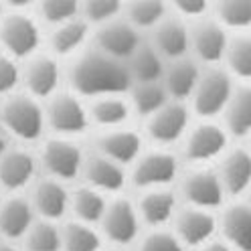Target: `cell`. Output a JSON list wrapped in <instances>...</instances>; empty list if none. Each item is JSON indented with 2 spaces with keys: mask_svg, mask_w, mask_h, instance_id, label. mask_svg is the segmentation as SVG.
<instances>
[{
  "mask_svg": "<svg viewBox=\"0 0 251 251\" xmlns=\"http://www.w3.org/2000/svg\"><path fill=\"white\" fill-rule=\"evenodd\" d=\"M67 77L75 96L89 100L103 96H124L132 85L126 63L107 57L93 47L75 55Z\"/></svg>",
  "mask_w": 251,
  "mask_h": 251,
  "instance_id": "obj_1",
  "label": "cell"
},
{
  "mask_svg": "<svg viewBox=\"0 0 251 251\" xmlns=\"http://www.w3.org/2000/svg\"><path fill=\"white\" fill-rule=\"evenodd\" d=\"M0 120L4 130L23 140V142H35L47 128L45 107L28 93H10L0 105Z\"/></svg>",
  "mask_w": 251,
  "mask_h": 251,
  "instance_id": "obj_2",
  "label": "cell"
},
{
  "mask_svg": "<svg viewBox=\"0 0 251 251\" xmlns=\"http://www.w3.org/2000/svg\"><path fill=\"white\" fill-rule=\"evenodd\" d=\"M235 89L233 77L221 67H207L201 71L199 83L191 96V112L197 114L201 120H213L223 114V109Z\"/></svg>",
  "mask_w": 251,
  "mask_h": 251,
  "instance_id": "obj_3",
  "label": "cell"
},
{
  "mask_svg": "<svg viewBox=\"0 0 251 251\" xmlns=\"http://www.w3.org/2000/svg\"><path fill=\"white\" fill-rule=\"evenodd\" d=\"M184 156L195 166H209L219 160L229 148V134L223 124L213 120H201L191 126L184 136Z\"/></svg>",
  "mask_w": 251,
  "mask_h": 251,
  "instance_id": "obj_4",
  "label": "cell"
},
{
  "mask_svg": "<svg viewBox=\"0 0 251 251\" xmlns=\"http://www.w3.org/2000/svg\"><path fill=\"white\" fill-rule=\"evenodd\" d=\"M180 176L178 158L164 148L142 152L140 158L132 164L130 180L142 191L152 188H170V184Z\"/></svg>",
  "mask_w": 251,
  "mask_h": 251,
  "instance_id": "obj_5",
  "label": "cell"
},
{
  "mask_svg": "<svg viewBox=\"0 0 251 251\" xmlns=\"http://www.w3.org/2000/svg\"><path fill=\"white\" fill-rule=\"evenodd\" d=\"M47 126L61 138H73L87 130L89 112L73 91H57L45 105Z\"/></svg>",
  "mask_w": 251,
  "mask_h": 251,
  "instance_id": "obj_6",
  "label": "cell"
},
{
  "mask_svg": "<svg viewBox=\"0 0 251 251\" xmlns=\"http://www.w3.org/2000/svg\"><path fill=\"white\" fill-rule=\"evenodd\" d=\"M0 45L12 59H28L39 53L41 26L23 10L8 12L0 21Z\"/></svg>",
  "mask_w": 251,
  "mask_h": 251,
  "instance_id": "obj_7",
  "label": "cell"
},
{
  "mask_svg": "<svg viewBox=\"0 0 251 251\" xmlns=\"http://www.w3.org/2000/svg\"><path fill=\"white\" fill-rule=\"evenodd\" d=\"M180 193L188 207L202 211H217L225 202V188L217 170L209 166H195L180 176Z\"/></svg>",
  "mask_w": 251,
  "mask_h": 251,
  "instance_id": "obj_8",
  "label": "cell"
},
{
  "mask_svg": "<svg viewBox=\"0 0 251 251\" xmlns=\"http://www.w3.org/2000/svg\"><path fill=\"white\" fill-rule=\"evenodd\" d=\"M85 154L73 142V138L53 136L41 146V164L47 175L55 180L69 182L81 175Z\"/></svg>",
  "mask_w": 251,
  "mask_h": 251,
  "instance_id": "obj_9",
  "label": "cell"
},
{
  "mask_svg": "<svg viewBox=\"0 0 251 251\" xmlns=\"http://www.w3.org/2000/svg\"><path fill=\"white\" fill-rule=\"evenodd\" d=\"M140 225H142V221H140L138 209L132 201H128L126 197H114L112 201H107L100 227L101 235H105L109 243H114L120 249L134 243L138 239Z\"/></svg>",
  "mask_w": 251,
  "mask_h": 251,
  "instance_id": "obj_10",
  "label": "cell"
},
{
  "mask_svg": "<svg viewBox=\"0 0 251 251\" xmlns=\"http://www.w3.org/2000/svg\"><path fill=\"white\" fill-rule=\"evenodd\" d=\"M191 107L182 101H168L158 112L146 120V132L154 144L160 148L182 142L186 132L191 130Z\"/></svg>",
  "mask_w": 251,
  "mask_h": 251,
  "instance_id": "obj_11",
  "label": "cell"
},
{
  "mask_svg": "<svg viewBox=\"0 0 251 251\" xmlns=\"http://www.w3.org/2000/svg\"><path fill=\"white\" fill-rule=\"evenodd\" d=\"M188 37H191V53L197 63L207 67L221 65L225 49H227V28L217 23L213 17H202L188 25Z\"/></svg>",
  "mask_w": 251,
  "mask_h": 251,
  "instance_id": "obj_12",
  "label": "cell"
},
{
  "mask_svg": "<svg viewBox=\"0 0 251 251\" xmlns=\"http://www.w3.org/2000/svg\"><path fill=\"white\" fill-rule=\"evenodd\" d=\"M61 77L59 59L51 53H35L25 59V67H21V81L25 83L26 93L35 100L53 98L59 91Z\"/></svg>",
  "mask_w": 251,
  "mask_h": 251,
  "instance_id": "obj_13",
  "label": "cell"
},
{
  "mask_svg": "<svg viewBox=\"0 0 251 251\" xmlns=\"http://www.w3.org/2000/svg\"><path fill=\"white\" fill-rule=\"evenodd\" d=\"M140 45H142L140 30L122 17L100 25L93 33V49L122 63L128 61Z\"/></svg>",
  "mask_w": 251,
  "mask_h": 251,
  "instance_id": "obj_14",
  "label": "cell"
},
{
  "mask_svg": "<svg viewBox=\"0 0 251 251\" xmlns=\"http://www.w3.org/2000/svg\"><path fill=\"white\" fill-rule=\"evenodd\" d=\"M172 225H175L172 233L178 237V241L184 247H195V249L215 239V233L219 231V221L211 211L195 209L188 205L176 211Z\"/></svg>",
  "mask_w": 251,
  "mask_h": 251,
  "instance_id": "obj_15",
  "label": "cell"
},
{
  "mask_svg": "<svg viewBox=\"0 0 251 251\" xmlns=\"http://www.w3.org/2000/svg\"><path fill=\"white\" fill-rule=\"evenodd\" d=\"M144 140L136 130L130 128H116V130H103L96 138V152L105 156V158L118 162L120 166H132L144 150Z\"/></svg>",
  "mask_w": 251,
  "mask_h": 251,
  "instance_id": "obj_16",
  "label": "cell"
},
{
  "mask_svg": "<svg viewBox=\"0 0 251 251\" xmlns=\"http://www.w3.org/2000/svg\"><path fill=\"white\" fill-rule=\"evenodd\" d=\"M217 175L225 195L237 199L251 191V152L249 148H227L219 158Z\"/></svg>",
  "mask_w": 251,
  "mask_h": 251,
  "instance_id": "obj_17",
  "label": "cell"
},
{
  "mask_svg": "<svg viewBox=\"0 0 251 251\" xmlns=\"http://www.w3.org/2000/svg\"><path fill=\"white\" fill-rule=\"evenodd\" d=\"M81 176L85 178V184L96 188V191H100L103 195H118L126 186L128 172H126V168L120 166L118 162L105 158V156H101L98 152H93V154L85 156Z\"/></svg>",
  "mask_w": 251,
  "mask_h": 251,
  "instance_id": "obj_18",
  "label": "cell"
},
{
  "mask_svg": "<svg viewBox=\"0 0 251 251\" xmlns=\"http://www.w3.org/2000/svg\"><path fill=\"white\" fill-rule=\"evenodd\" d=\"M156 53L164 61H175L188 57L191 53V37L188 25L180 17H166L152 28V43Z\"/></svg>",
  "mask_w": 251,
  "mask_h": 251,
  "instance_id": "obj_19",
  "label": "cell"
},
{
  "mask_svg": "<svg viewBox=\"0 0 251 251\" xmlns=\"http://www.w3.org/2000/svg\"><path fill=\"white\" fill-rule=\"evenodd\" d=\"M217 221L223 241L233 251H251V202H231Z\"/></svg>",
  "mask_w": 251,
  "mask_h": 251,
  "instance_id": "obj_20",
  "label": "cell"
},
{
  "mask_svg": "<svg viewBox=\"0 0 251 251\" xmlns=\"http://www.w3.org/2000/svg\"><path fill=\"white\" fill-rule=\"evenodd\" d=\"M69 191L65 182L45 176L35 182L30 195V207L45 221H57L69 211Z\"/></svg>",
  "mask_w": 251,
  "mask_h": 251,
  "instance_id": "obj_21",
  "label": "cell"
},
{
  "mask_svg": "<svg viewBox=\"0 0 251 251\" xmlns=\"http://www.w3.org/2000/svg\"><path fill=\"white\" fill-rule=\"evenodd\" d=\"M201 65L193 57H180L175 61H166L164 75H162V85L172 101H182L186 103L191 100L193 91L199 83L201 77Z\"/></svg>",
  "mask_w": 251,
  "mask_h": 251,
  "instance_id": "obj_22",
  "label": "cell"
},
{
  "mask_svg": "<svg viewBox=\"0 0 251 251\" xmlns=\"http://www.w3.org/2000/svg\"><path fill=\"white\" fill-rule=\"evenodd\" d=\"M136 209L142 223L152 229H164V225H168L175 219L178 202L170 188H152V191L142 193Z\"/></svg>",
  "mask_w": 251,
  "mask_h": 251,
  "instance_id": "obj_23",
  "label": "cell"
},
{
  "mask_svg": "<svg viewBox=\"0 0 251 251\" xmlns=\"http://www.w3.org/2000/svg\"><path fill=\"white\" fill-rule=\"evenodd\" d=\"M35 172L37 160L28 150L8 148V152L0 158V184L10 193L28 186L35 178Z\"/></svg>",
  "mask_w": 251,
  "mask_h": 251,
  "instance_id": "obj_24",
  "label": "cell"
},
{
  "mask_svg": "<svg viewBox=\"0 0 251 251\" xmlns=\"http://www.w3.org/2000/svg\"><path fill=\"white\" fill-rule=\"evenodd\" d=\"M33 223L35 211L30 207V201H26L25 197L12 195L4 202H0V235L4 239H23Z\"/></svg>",
  "mask_w": 251,
  "mask_h": 251,
  "instance_id": "obj_25",
  "label": "cell"
},
{
  "mask_svg": "<svg viewBox=\"0 0 251 251\" xmlns=\"http://www.w3.org/2000/svg\"><path fill=\"white\" fill-rule=\"evenodd\" d=\"M91 37L89 25L77 17L73 21L61 23L57 26H53L51 37H49V45H51V55L55 57H75L83 51V47L87 45Z\"/></svg>",
  "mask_w": 251,
  "mask_h": 251,
  "instance_id": "obj_26",
  "label": "cell"
},
{
  "mask_svg": "<svg viewBox=\"0 0 251 251\" xmlns=\"http://www.w3.org/2000/svg\"><path fill=\"white\" fill-rule=\"evenodd\" d=\"M221 118L229 136H251V83L235 85Z\"/></svg>",
  "mask_w": 251,
  "mask_h": 251,
  "instance_id": "obj_27",
  "label": "cell"
},
{
  "mask_svg": "<svg viewBox=\"0 0 251 251\" xmlns=\"http://www.w3.org/2000/svg\"><path fill=\"white\" fill-rule=\"evenodd\" d=\"M87 112H89V122L98 124L101 130H116L128 124L132 116V107L124 93V96H103L98 100H91Z\"/></svg>",
  "mask_w": 251,
  "mask_h": 251,
  "instance_id": "obj_28",
  "label": "cell"
},
{
  "mask_svg": "<svg viewBox=\"0 0 251 251\" xmlns=\"http://www.w3.org/2000/svg\"><path fill=\"white\" fill-rule=\"evenodd\" d=\"M132 83H158L162 81L166 61L156 53L152 45H140L134 55L126 61Z\"/></svg>",
  "mask_w": 251,
  "mask_h": 251,
  "instance_id": "obj_29",
  "label": "cell"
},
{
  "mask_svg": "<svg viewBox=\"0 0 251 251\" xmlns=\"http://www.w3.org/2000/svg\"><path fill=\"white\" fill-rule=\"evenodd\" d=\"M223 69L243 83H251V33H235L227 41Z\"/></svg>",
  "mask_w": 251,
  "mask_h": 251,
  "instance_id": "obj_30",
  "label": "cell"
},
{
  "mask_svg": "<svg viewBox=\"0 0 251 251\" xmlns=\"http://www.w3.org/2000/svg\"><path fill=\"white\" fill-rule=\"evenodd\" d=\"M107 207V195L96 191L87 184L75 188L69 195V209L75 215V221H81L87 225H100L101 217Z\"/></svg>",
  "mask_w": 251,
  "mask_h": 251,
  "instance_id": "obj_31",
  "label": "cell"
},
{
  "mask_svg": "<svg viewBox=\"0 0 251 251\" xmlns=\"http://www.w3.org/2000/svg\"><path fill=\"white\" fill-rule=\"evenodd\" d=\"M168 17L166 0H126L124 2V19L140 33L152 30L160 21Z\"/></svg>",
  "mask_w": 251,
  "mask_h": 251,
  "instance_id": "obj_32",
  "label": "cell"
},
{
  "mask_svg": "<svg viewBox=\"0 0 251 251\" xmlns=\"http://www.w3.org/2000/svg\"><path fill=\"white\" fill-rule=\"evenodd\" d=\"M128 101L132 112H136L142 118H150L152 114H156L158 109L170 101L168 93L162 85V81L158 83H132L128 89Z\"/></svg>",
  "mask_w": 251,
  "mask_h": 251,
  "instance_id": "obj_33",
  "label": "cell"
},
{
  "mask_svg": "<svg viewBox=\"0 0 251 251\" xmlns=\"http://www.w3.org/2000/svg\"><path fill=\"white\" fill-rule=\"evenodd\" d=\"M61 251H101V233L73 219L61 227Z\"/></svg>",
  "mask_w": 251,
  "mask_h": 251,
  "instance_id": "obj_34",
  "label": "cell"
},
{
  "mask_svg": "<svg viewBox=\"0 0 251 251\" xmlns=\"http://www.w3.org/2000/svg\"><path fill=\"white\" fill-rule=\"evenodd\" d=\"M215 21L221 23L227 30L245 33L251 28V0H211Z\"/></svg>",
  "mask_w": 251,
  "mask_h": 251,
  "instance_id": "obj_35",
  "label": "cell"
},
{
  "mask_svg": "<svg viewBox=\"0 0 251 251\" xmlns=\"http://www.w3.org/2000/svg\"><path fill=\"white\" fill-rule=\"evenodd\" d=\"M26 251H61V227L55 221H35L23 237Z\"/></svg>",
  "mask_w": 251,
  "mask_h": 251,
  "instance_id": "obj_36",
  "label": "cell"
},
{
  "mask_svg": "<svg viewBox=\"0 0 251 251\" xmlns=\"http://www.w3.org/2000/svg\"><path fill=\"white\" fill-rule=\"evenodd\" d=\"M124 2L126 0H81V19L91 26V25H105L114 19H120L124 12Z\"/></svg>",
  "mask_w": 251,
  "mask_h": 251,
  "instance_id": "obj_37",
  "label": "cell"
},
{
  "mask_svg": "<svg viewBox=\"0 0 251 251\" xmlns=\"http://www.w3.org/2000/svg\"><path fill=\"white\" fill-rule=\"evenodd\" d=\"M37 4L41 19L51 26L81 17V0H37Z\"/></svg>",
  "mask_w": 251,
  "mask_h": 251,
  "instance_id": "obj_38",
  "label": "cell"
},
{
  "mask_svg": "<svg viewBox=\"0 0 251 251\" xmlns=\"http://www.w3.org/2000/svg\"><path fill=\"white\" fill-rule=\"evenodd\" d=\"M138 251H184V245L172 231L166 229H152L144 235L138 245Z\"/></svg>",
  "mask_w": 251,
  "mask_h": 251,
  "instance_id": "obj_39",
  "label": "cell"
},
{
  "mask_svg": "<svg viewBox=\"0 0 251 251\" xmlns=\"http://www.w3.org/2000/svg\"><path fill=\"white\" fill-rule=\"evenodd\" d=\"M21 83V67L17 59L8 57L6 53H0V96L6 98L17 91Z\"/></svg>",
  "mask_w": 251,
  "mask_h": 251,
  "instance_id": "obj_40",
  "label": "cell"
},
{
  "mask_svg": "<svg viewBox=\"0 0 251 251\" xmlns=\"http://www.w3.org/2000/svg\"><path fill=\"white\" fill-rule=\"evenodd\" d=\"M166 2L168 6L176 10L180 19H191V21L207 17L211 8V0H166Z\"/></svg>",
  "mask_w": 251,
  "mask_h": 251,
  "instance_id": "obj_41",
  "label": "cell"
},
{
  "mask_svg": "<svg viewBox=\"0 0 251 251\" xmlns=\"http://www.w3.org/2000/svg\"><path fill=\"white\" fill-rule=\"evenodd\" d=\"M197 251H233L223 239L221 241H217V239H211L207 243H202L201 247H197Z\"/></svg>",
  "mask_w": 251,
  "mask_h": 251,
  "instance_id": "obj_42",
  "label": "cell"
},
{
  "mask_svg": "<svg viewBox=\"0 0 251 251\" xmlns=\"http://www.w3.org/2000/svg\"><path fill=\"white\" fill-rule=\"evenodd\" d=\"M2 4H8L14 10H23V8L30 6V4H37V0H2Z\"/></svg>",
  "mask_w": 251,
  "mask_h": 251,
  "instance_id": "obj_43",
  "label": "cell"
},
{
  "mask_svg": "<svg viewBox=\"0 0 251 251\" xmlns=\"http://www.w3.org/2000/svg\"><path fill=\"white\" fill-rule=\"evenodd\" d=\"M8 138H6V132H0V158L8 152Z\"/></svg>",
  "mask_w": 251,
  "mask_h": 251,
  "instance_id": "obj_44",
  "label": "cell"
},
{
  "mask_svg": "<svg viewBox=\"0 0 251 251\" xmlns=\"http://www.w3.org/2000/svg\"><path fill=\"white\" fill-rule=\"evenodd\" d=\"M0 251H19V249L10 243H0Z\"/></svg>",
  "mask_w": 251,
  "mask_h": 251,
  "instance_id": "obj_45",
  "label": "cell"
},
{
  "mask_svg": "<svg viewBox=\"0 0 251 251\" xmlns=\"http://www.w3.org/2000/svg\"><path fill=\"white\" fill-rule=\"evenodd\" d=\"M2 6H4V4H2V0H0V21H2V17H4V12H2Z\"/></svg>",
  "mask_w": 251,
  "mask_h": 251,
  "instance_id": "obj_46",
  "label": "cell"
},
{
  "mask_svg": "<svg viewBox=\"0 0 251 251\" xmlns=\"http://www.w3.org/2000/svg\"><path fill=\"white\" fill-rule=\"evenodd\" d=\"M101 251H124V249H120V247H114V249H101Z\"/></svg>",
  "mask_w": 251,
  "mask_h": 251,
  "instance_id": "obj_47",
  "label": "cell"
},
{
  "mask_svg": "<svg viewBox=\"0 0 251 251\" xmlns=\"http://www.w3.org/2000/svg\"><path fill=\"white\" fill-rule=\"evenodd\" d=\"M249 138H251V136H249ZM249 152H251V140H249Z\"/></svg>",
  "mask_w": 251,
  "mask_h": 251,
  "instance_id": "obj_48",
  "label": "cell"
},
{
  "mask_svg": "<svg viewBox=\"0 0 251 251\" xmlns=\"http://www.w3.org/2000/svg\"><path fill=\"white\" fill-rule=\"evenodd\" d=\"M249 193H251V191H249Z\"/></svg>",
  "mask_w": 251,
  "mask_h": 251,
  "instance_id": "obj_49",
  "label": "cell"
}]
</instances>
